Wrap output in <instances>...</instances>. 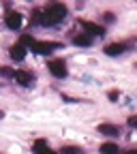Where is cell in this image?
I'll use <instances>...</instances> for the list:
<instances>
[{"mask_svg": "<svg viewBox=\"0 0 137 154\" xmlns=\"http://www.w3.org/2000/svg\"><path fill=\"white\" fill-rule=\"evenodd\" d=\"M96 128H99V133L107 135V137H116V135H120V128L116 126V124H109V122H103V124H99Z\"/></svg>", "mask_w": 137, "mask_h": 154, "instance_id": "7", "label": "cell"}, {"mask_svg": "<svg viewBox=\"0 0 137 154\" xmlns=\"http://www.w3.org/2000/svg\"><path fill=\"white\" fill-rule=\"evenodd\" d=\"M129 154H137V152H135V150H131V152H129Z\"/></svg>", "mask_w": 137, "mask_h": 154, "instance_id": "17", "label": "cell"}, {"mask_svg": "<svg viewBox=\"0 0 137 154\" xmlns=\"http://www.w3.org/2000/svg\"><path fill=\"white\" fill-rule=\"evenodd\" d=\"M30 49H32L34 54H39V56H47V54H51V51H56V49H60V43H51V41H34Z\"/></svg>", "mask_w": 137, "mask_h": 154, "instance_id": "3", "label": "cell"}, {"mask_svg": "<svg viewBox=\"0 0 137 154\" xmlns=\"http://www.w3.org/2000/svg\"><path fill=\"white\" fill-rule=\"evenodd\" d=\"M107 96H109V101H118V96H120V92H118V90H111V92H109Z\"/></svg>", "mask_w": 137, "mask_h": 154, "instance_id": "16", "label": "cell"}, {"mask_svg": "<svg viewBox=\"0 0 137 154\" xmlns=\"http://www.w3.org/2000/svg\"><path fill=\"white\" fill-rule=\"evenodd\" d=\"M62 154H82V150L75 148V146H64L62 148Z\"/></svg>", "mask_w": 137, "mask_h": 154, "instance_id": "14", "label": "cell"}, {"mask_svg": "<svg viewBox=\"0 0 137 154\" xmlns=\"http://www.w3.org/2000/svg\"><path fill=\"white\" fill-rule=\"evenodd\" d=\"M64 17H67V5L51 2V5H47L41 11V22H39V24H43V26H56V24H60Z\"/></svg>", "mask_w": 137, "mask_h": 154, "instance_id": "1", "label": "cell"}, {"mask_svg": "<svg viewBox=\"0 0 137 154\" xmlns=\"http://www.w3.org/2000/svg\"><path fill=\"white\" fill-rule=\"evenodd\" d=\"M82 26L86 30L88 36H103L105 34V28L99 26V24H94V22H86V19H82Z\"/></svg>", "mask_w": 137, "mask_h": 154, "instance_id": "4", "label": "cell"}, {"mask_svg": "<svg viewBox=\"0 0 137 154\" xmlns=\"http://www.w3.org/2000/svg\"><path fill=\"white\" fill-rule=\"evenodd\" d=\"M73 43L79 45V47H90V45H92V36H88V34H77Z\"/></svg>", "mask_w": 137, "mask_h": 154, "instance_id": "12", "label": "cell"}, {"mask_svg": "<svg viewBox=\"0 0 137 154\" xmlns=\"http://www.w3.org/2000/svg\"><path fill=\"white\" fill-rule=\"evenodd\" d=\"M13 77L17 79V84H22V86H30V84L34 82V75H32L30 71H15Z\"/></svg>", "mask_w": 137, "mask_h": 154, "instance_id": "6", "label": "cell"}, {"mask_svg": "<svg viewBox=\"0 0 137 154\" xmlns=\"http://www.w3.org/2000/svg\"><path fill=\"white\" fill-rule=\"evenodd\" d=\"M32 150H34L36 154H58V152H54V150L47 148V141H45V139H36V141L32 143Z\"/></svg>", "mask_w": 137, "mask_h": 154, "instance_id": "9", "label": "cell"}, {"mask_svg": "<svg viewBox=\"0 0 137 154\" xmlns=\"http://www.w3.org/2000/svg\"><path fill=\"white\" fill-rule=\"evenodd\" d=\"M22 13H17V11H11V13H7V19H5V24H7V28H11V30H17L19 26H22Z\"/></svg>", "mask_w": 137, "mask_h": 154, "instance_id": "5", "label": "cell"}, {"mask_svg": "<svg viewBox=\"0 0 137 154\" xmlns=\"http://www.w3.org/2000/svg\"><path fill=\"white\" fill-rule=\"evenodd\" d=\"M47 69L54 77H58V79H64L67 77V62L62 60V58H54V60L47 62Z\"/></svg>", "mask_w": 137, "mask_h": 154, "instance_id": "2", "label": "cell"}, {"mask_svg": "<svg viewBox=\"0 0 137 154\" xmlns=\"http://www.w3.org/2000/svg\"><path fill=\"white\" fill-rule=\"evenodd\" d=\"M32 43H34V38H32L30 34H24L22 38H19V45H22V47H26V45H28V47H32Z\"/></svg>", "mask_w": 137, "mask_h": 154, "instance_id": "13", "label": "cell"}, {"mask_svg": "<svg viewBox=\"0 0 137 154\" xmlns=\"http://www.w3.org/2000/svg\"><path fill=\"white\" fill-rule=\"evenodd\" d=\"M101 154H118L120 152V148H118V143H114V141H105V143H101Z\"/></svg>", "mask_w": 137, "mask_h": 154, "instance_id": "11", "label": "cell"}, {"mask_svg": "<svg viewBox=\"0 0 137 154\" xmlns=\"http://www.w3.org/2000/svg\"><path fill=\"white\" fill-rule=\"evenodd\" d=\"M9 56H11V60H15V62H22L24 58H26V47H22V45H13L11 49H9Z\"/></svg>", "mask_w": 137, "mask_h": 154, "instance_id": "8", "label": "cell"}, {"mask_svg": "<svg viewBox=\"0 0 137 154\" xmlns=\"http://www.w3.org/2000/svg\"><path fill=\"white\" fill-rule=\"evenodd\" d=\"M124 51H126V43H111V45L105 47V54L107 56H120Z\"/></svg>", "mask_w": 137, "mask_h": 154, "instance_id": "10", "label": "cell"}, {"mask_svg": "<svg viewBox=\"0 0 137 154\" xmlns=\"http://www.w3.org/2000/svg\"><path fill=\"white\" fill-rule=\"evenodd\" d=\"M0 75H2V77H13V69H9V66H0Z\"/></svg>", "mask_w": 137, "mask_h": 154, "instance_id": "15", "label": "cell"}]
</instances>
